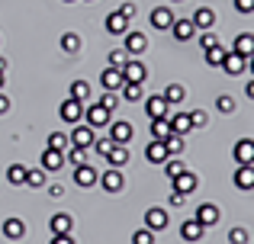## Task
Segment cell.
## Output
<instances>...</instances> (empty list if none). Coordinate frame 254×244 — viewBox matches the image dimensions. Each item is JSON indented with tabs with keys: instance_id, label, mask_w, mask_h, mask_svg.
I'll return each instance as SVG.
<instances>
[{
	"instance_id": "cell-27",
	"label": "cell",
	"mask_w": 254,
	"mask_h": 244,
	"mask_svg": "<svg viewBox=\"0 0 254 244\" xmlns=\"http://www.w3.org/2000/svg\"><path fill=\"white\" fill-rule=\"evenodd\" d=\"M106 164H110V167H123V164H129V145H113V151L106 154Z\"/></svg>"
},
{
	"instance_id": "cell-11",
	"label": "cell",
	"mask_w": 254,
	"mask_h": 244,
	"mask_svg": "<svg viewBox=\"0 0 254 244\" xmlns=\"http://www.w3.org/2000/svg\"><path fill=\"white\" fill-rule=\"evenodd\" d=\"M123 77H126V84H145L148 81V68H145V61H126Z\"/></svg>"
},
{
	"instance_id": "cell-19",
	"label": "cell",
	"mask_w": 254,
	"mask_h": 244,
	"mask_svg": "<svg viewBox=\"0 0 254 244\" xmlns=\"http://www.w3.org/2000/svg\"><path fill=\"white\" fill-rule=\"evenodd\" d=\"M129 55H145L148 51V36H142V32H126V45H123Z\"/></svg>"
},
{
	"instance_id": "cell-53",
	"label": "cell",
	"mask_w": 254,
	"mask_h": 244,
	"mask_svg": "<svg viewBox=\"0 0 254 244\" xmlns=\"http://www.w3.org/2000/svg\"><path fill=\"white\" fill-rule=\"evenodd\" d=\"M49 244H74V238H71V235H52Z\"/></svg>"
},
{
	"instance_id": "cell-57",
	"label": "cell",
	"mask_w": 254,
	"mask_h": 244,
	"mask_svg": "<svg viewBox=\"0 0 254 244\" xmlns=\"http://www.w3.org/2000/svg\"><path fill=\"white\" fill-rule=\"evenodd\" d=\"M248 68H251V74H254V55L248 58Z\"/></svg>"
},
{
	"instance_id": "cell-36",
	"label": "cell",
	"mask_w": 254,
	"mask_h": 244,
	"mask_svg": "<svg viewBox=\"0 0 254 244\" xmlns=\"http://www.w3.org/2000/svg\"><path fill=\"white\" fill-rule=\"evenodd\" d=\"M45 148H52V151H62V154H64V151L71 148V138L64 135V132H52V135H49V145H45Z\"/></svg>"
},
{
	"instance_id": "cell-47",
	"label": "cell",
	"mask_w": 254,
	"mask_h": 244,
	"mask_svg": "<svg viewBox=\"0 0 254 244\" xmlns=\"http://www.w3.org/2000/svg\"><path fill=\"white\" fill-rule=\"evenodd\" d=\"M199 45H203V51L206 49H212V45H219V36H212V29H206V32H199Z\"/></svg>"
},
{
	"instance_id": "cell-48",
	"label": "cell",
	"mask_w": 254,
	"mask_h": 244,
	"mask_svg": "<svg viewBox=\"0 0 254 244\" xmlns=\"http://www.w3.org/2000/svg\"><path fill=\"white\" fill-rule=\"evenodd\" d=\"M190 122H193V129H206V122H209V116H206L203 109H193V113H190Z\"/></svg>"
},
{
	"instance_id": "cell-4",
	"label": "cell",
	"mask_w": 254,
	"mask_h": 244,
	"mask_svg": "<svg viewBox=\"0 0 254 244\" xmlns=\"http://www.w3.org/2000/svg\"><path fill=\"white\" fill-rule=\"evenodd\" d=\"M171 109L174 106H168V100H164L161 94L145 97V113H148V119H171Z\"/></svg>"
},
{
	"instance_id": "cell-26",
	"label": "cell",
	"mask_w": 254,
	"mask_h": 244,
	"mask_svg": "<svg viewBox=\"0 0 254 244\" xmlns=\"http://www.w3.org/2000/svg\"><path fill=\"white\" fill-rule=\"evenodd\" d=\"M203 232H206V228L203 225H199V222L196 219H187L184 222V225H180V238H184V241H203Z\"/></svg>"
},
{
	"instance_id": "cell-8",
	"label": "cell",
	"mask_w": 254,
	"mask_h": 244,
	"mask_svg": "<svg viewBox=\"0 0 254 244\" xmlns=\"http://www.w3.org/2000/svg\"><path fill=\"white\" fill-rule=\"evenodd\" d=\"M74 183L81 190H90V187H97L100 183V174H97V167L93 164H81V167H74Z\"/></svg>"
},
{
	"instance_id": "cell-30",
	"label": "cell",
	"mask_w": 254,
	"mask_h": 244,
	"mask_svg": "<svg viewBox=\"0 0 254 244\" xmlns=\"http://www.w3.org/2000/svg\"><path fill=\"white\" fill-rule=\"evenodd\" d=\"M164 100H168V106H180V103L187 100V90H184V84H168V90H164Z\"/></svg>"
},
{
	"instance_id": "cell-33",
	"label": "cell",
	"mask_w": 254,
	"mask_h": 244,
	"mask_svg": "<svg viewBox=\"0 0 254 244\" xmlns=\"http://www.w3.org/2000/svg\"><path fill=\"white\" fill-rule=\"evenodd\" d=\"M45 180H49V177H45L42 167H26V187L29 190H42Z\"/></svg>"
},
{
	"instance_id": "cell-9",
	"label": "cell",
	"mask_w": 254,
	"mask_h": 244,
	"mask_svg": "<svg viewBox=\"0 0 254 244\" xmlns=\"http://www.w3.org/2000/svg\"><path fill=\"white\" fill-rule=\"evenodd\" d=\"M232 157L235 164H254V138H238L232 145Z\"/></svg>"
},
{
	"instance_id": "cell-12",
	"label": "cell",
	"mask_w": 254,
	"mask_h": 244,
	"mask_svg": "<svg viewBox=\"0 0 254 244\" xmlns=\"http://www.w3.org/2000/svg\"><path fill=\"white\" fill-rule=\"evenodd\" d=\"M3 238L6 241H23L26 238V222L19 219V215H10V219H3Z\"/></svg>"
},
{
	"instance_id": "cell-15",
	"label": "cell",
	"mask_w": 254,
	"mask_h": 244,
	"mask_svg": "<svg viewBox=\"0 0 254 244\" xmlns=\"http://www.w3.org/2000/svg\"><path fill=\"white\" fill-rule=\"evenodd\" d=\"M193 26H196V32H206L216 26V10L212 6H199V10H193Z\"/></svg>"
},
{
	"instance_id": "cell-41",
	"label": "cell",
	"mask_w": 254,
	"mask_h": 244,
	"mask_svg": "<svg viewBox=\"0 0 254 244\" xmlns=\"http://www.w3.org/2000/svg\"><path fill=\"white\" fill-rule=\"evenodd\" d=\"M171 135V119H151V138H168Z\"/></svg>"
},
{
	"instance_id": "cell-34",
	"label": "cell",
	"mask_w": 254,
	"mask_h": 244,
	"mask_svg": "<svg viewBox=\"0 0 254 244\" xmlns=\"http://www.w3.org/2000/svg\"><path fill=\"white\" fill-rule=\"evenodd\" d=\"M71 100H77V103L87 106V103L93 100V97H90V84H87V81H74V84H71Z\"/></svg>"
},
{
	"instance_id": "cell-22",
	"label": "cell",
	"mask_w": 254,
	"mask_h": 244,
	"mask_svg": "<svg viewBox=\"0 0 254 244\" xmlns=\"http://www.w3.org/2000/svg\"><path fill=\"white\" fill-rule=\"evenodd\" d=\"M49 228H52V235H71V228H74V219H71L68 212H55L49 219Z\"/></svg>"
},
{
	"instance_id": "cell-50",
	"label": "cell",
	"mask_w": 254,
	"mask_h": 244,
	"mask_svg": "<svg viewBox=\"0 0 254 244\" xmlns=\"http://www.w3.org/2000/svg\"><path fill=\"white\" fill-rule=\"evenodd\" d=\"M235 10L248 16V13H254V0H235Z\"/></svg>"
},
{
	"instance_id": "cell-51",
	"label": "cell",
	"mask_w": 254,
	"mask_h": 244,
	"mask_svg": "<svg viewBox=\"0 0 254 244\" xmlns=\"http://www.w3.org/2000/svg\"><path fill=\"white\" fill-rule=\"evenodd\" d=\"M168 202H171V209H180V206H184V202H187V196H184V193H177V190H174Z\"/></svg>"
},
{
	"instance_id": "cell-40",
	"label": "cell",
	"mask_w": 254,
	"mask_h": 244,
	"mask_svg": "<svg viewBox=\"0 0 254 244\" xmlns=\"http://www.w3.org/2000/svg\"><path fill=\"white\" fill-rule=\"evenodd\" d=\"M216 109L222 116H232V113H235V97H232V94H219L216 97Z\"/></svg>"
},
{
	"instance_id": "cell-46",
	"label": "cell",
	"mask_w": 254,
	"mask_h": 244,
	"mask_svg": "<svg viewBox=\"0 0 254 244\" xmlns=\"http://www.w3.org/2000/svg\"><path fill=\"white\" fill-rule=\"evenodd\" d=\"M132 244H155L151 228H138V232H132Z\"/></svg>"
},
{
	"instance_id": "cell-1",
	"label": "cell",
	"mask_w": 254,
	"mask_h": 244,
	"mask_svg": "<svg viewBox=\"0 0 254 244\" xmlns=\"http://www.w3.org/2000/svg\"><path fill=\"white\" fill-rule=\"evenodd\" d=\"M84 122L90 125V129H103V125L113 122V113H110L106 106H100L97 100H90V103L84 106Z\"/></svg>"
},
{
	"instance_id": "cell-23",
	"label": "cell",
	"mask_w": 254,
	"mask_h": 244,
	"mask_svg": "<svg viewBox=\"0 0 254 244\" xmlns=\"http://www.w3.org/2000/svg\"><path fill=\"white\" fill-rule=\"evenodd\" d=\"M145 157H148L151 164H164L168 161V145H164L161 138H151L148 148H145Z\"/></svg>"
},
{
	"instance_id": "cell-18",
	"label": "cell",
	"mask_w": 254,
	"mask_h": 244,
	"mask_svg": "<svg viewBox=\"0 0 254 244\" xmlns=\"http://www.w3.org/2000/svg\"><path fill=\"white\" fill-rule=\"evenodd\" d=\"M171 36L177 39V42H190V39H196V26H193V19H174Z\"/></svg>"
},
{
	"instance_id": "cell-60",
	"label": "cell",
	"mask_w": 254,
	"mask_h": 244,
	"mask_svg": "<svg viewBox=\"0 0 254 244\" xmlns=\"http://www.w3.org/2000/svg\"><path fill=\"white\" fill-rule=\"evenodd\" d=\"M64 3H74V0H64Z\"/></svg>"
},
{
	"instance_id": "cell-13",
	"label": "cell",
	"mask_w": 254,
	"mask_h": 244,
	"mask_svg": "<svg viewBox=\"0 0 254 244\" xmlns=\"http://www.w3.org/2000/svg\"><path fill=\"white\" fill-rule=\"evenodd\" d=\"M106 129H110V138L116 145H129L132 142V122H126V119H113L110 125H106Z\"/></svg>"
},
{
	"instance_id": "cell-55",
	"label": "cell",
	"mask_w": 254,
	"mask_h": 244,
	"mask_svg": "<svg viewBox=\"0 0 254 244\" xmlns=\"http://www.w3.org/2000/svg\"><path fill=\"white\" fill-rule=\"evenodd\" d=\"M245 94H248V100H254V77H251L248 84H245Z\"/></svg>"
},
{
	"instance_id": "cell-31",
	"label": "cell",
	"mask_w": 254,
	"mask_h": 244,
	"mask_svg": "<svg viewBox=\"0 0 254 244\" xmlns=\"http://www.w3.org/2000/svg\"><path fill=\"white\" fill-rule=\"evenodd\" d=\"M225 55H229V49H225L222 42H219V45H212V49H206V64H209V68H222Z\"/></svg>"
},
{
	"instance_id": "cell-21",
	"label": "cell",
	"mask_w": 254,
	"mask_h": 244,
	"mask_svg": "<svg viewBox=\"0 0 254 244\" xmlns=\"http://www.w3.org/2000/svg\"><path fill=\"white\" fill-rule=\"evenodd\" d=\"M174 19H177V16H174V10H171L168 3H164V6H155V10H151V26H155V29H171Z\"/></svg>"
},
{
	"instance_id": "cell-38",
	"label": "cell",
	"mask_w": 254,
	"mask_h": 244,
	"mask_svg": "<svg viewBox=\"0 0 254 244\" xmlns=\"http://www.w3.org/2000/svg\"><path fill=\"white\" fill-rule=\"evenodd\" d=\"M100 106H106L110 113H116L119 109V103H123V97H119V90H103V97H100Z\"/></svg>"
},
{
	"instance_id": "cell-28",
	"label": "cell",
	"mask_w": 254,
	"mask_h": 244,
	"mask_svg": "<svg viewBox=\"0 0 254 244\" xmlns=\"http://www.w3.org/2000/svg\"><path fill=\"white\" fill-rule=\"evenodd\" d=\"M190 129H193L190 113H171V132L174 135H187Z\"/></svg>"
},
{
	"instance_id": "cell-54",
	"label": "cell",
	"mask_w": 254,
	"mask_h": 244,
	"mask_svg": "<svg viewBox=\"0 0 254 244\" xmlns=\"http://www.w3.org/2000/svg\"><path fill=\"white\" fill-rule=\"evenodd\" d=\"M62 193H64V187H62V183H52V187H49V196H52V199H58Z\"/></svg>"
},
{
	"instance_id": "cell-5",
	"label": "cell",
	"mask_w": 254,
	"mask_h": 244,
	"mask_svg": "<svg viewBox=\"0 0 254 244\" xmlns=\"http://www.w3.org/2000/svg\"><path fill=\"white\" fill-rule=\"evenodd\" d=\"M196 187H199V177L193 174L190 167L184 170V174H177L171 180V190H177V193H184V196H190V193H196Z\"/></svg>"
},
{
	"instance_id": "cell-44",
	"label": "cell",
	"mask_w": 254,
	"mask_h": 244,
	"mask_svg": "<svg viewBox=\"0 0 254 244\" xmlns=\"http://www.w3.org/2000/svg\"><path fill=\"white\" fill-rule=\"evenodd\" d=\"M106 61H110V68H123V64L129 61V51H126V49H116V51H110V58H106Z\"/></svg>"
},
{
	"instance_id": "cell-2",
	"label": "cell",
	"mask_w": 254,
	"mask_h": 244,
	"mask_svg": "<svg viewBox=\"0 0 254 244\" xmlns=\"http://www.w3.org/2000/svg\"><path fill=\"white\" fill-rule=\"evenodd\" d=\"M68 138H71V145H74V148H87V151H90L93 142H97V129H90L87 122H77L74 129H71Z\"/></svg>"
},
{
	"instance_id": "cell-56",
	"label": "cell",
	"mask_w": 254,
	"mask_h": 244,
	"mask_svg": "<svg viewBox=\"0 0 254 244\" xmlns=\"http://www.w3.org/2000/svg\"><path fill=\"white\" fill-rule=\"evenodd\" d=\"M3 71H6V58L0 55V74H3Z\"/></svg>"
},
{
	"instance_id": "cell-20",
	"label": "cell",
	"mask_w": 254,
	"mask_h": 244,
	"mask_svg": "<svg viewBox=\"0 0 254 244\" xmlns=\"http://www.w3.org/2000/svg\"><path fill=\"white\" fill-rule=\"evenodd\" d=\"M245 68H248V58L235 55V51H229V55H225V61H222V71H225L229 77H242V74H245Z\"/></svg>"
},
{
	"instance_id": "cell-25",
	"label": "cell",
	"mask_w": 254,
	"mask_h": 244,
	"mask_svg": "<svg viewBox=\"0 0 254 244\" xmlns=\"http://www.w3.org/2000/svg\"><path fill=\"white\" fill-rule=\"evenodd\" d=\"M62 167H64V154H62V151L45 148L42 151V170H45V174H55V170H62Z\"/></svg>"
},
{
	"instance_id": "cell-17",
	"label": "cell",
	"mask_w": 254,
	"mask_h": 244,
	"mask_svg": "<svg viewBox=\"0 0 254 244\" xmlns=\"http://www.w3.org/2000/svg\"><path fill=\"white\" fill-rule=\"evenodd\" d=\"M126 77H123V68H103V74H100V87L103 90H123Z\"/></svg>"
},
{
	"instance_id": "cell-58",
	"label": "cell",
	"mask_w": 254,
	"mask_h": 244,
	"mask_svg": "<svg viewBox=\"0 0 254 244\" xmlns=\"http://www.w3.org/2000/svg\"><path fill=\"white\" fill-rule=\"evenodd\" d=\"M0 90H3V74H0Z\"/></svg>"
},
{
	"instance_id": "cell-45",
	"label": "cell",
	"mask_w": 254,
	"mask_h": 244,
	"mask_svg": "<svg viewBox=\"0 0 254 244\" xmlns=\"http://www.w3.org/2000/svg\"><path fill=\"white\" fill-rule=\"evenodd\" d=\"M248 241H251L248 228H232L229 232V244H248Z\"/></svg>"
},
{
	"instance_id": "cell-39",
	"label": "cell",
	"mask_w": 254,
	"mask_h": 244,
	"mask_svg": "<svg viewBox=\"0 0 254 244\" xmlns=\"http://www.w3.org/2000/svg\"><path fill=\"white\" fill-rule=\"evenodd\" d=\"M164 145H168V157H177V154H180V151H184V148H187V142H184V135H174V132H171V135H168V138H164Z\"/></svg>"
},
{
	"instance_id": "cell-49",
	"label": "cell",
	"mask_w": 254,
	"mask_h": 244,
	"mask_svg": "<svg viewBox=\"0 0 254 244\" xmlns=\"http://www.w3.org/2000/svg\"><path fill=\"white\" fill-rule=\"evenodd\" d=\"M119 13H123L126 19H132V16H135V13H138V6L132 3V0H126V3H119Z\"/></svg>"
},
{
	"instance_id": "cell-14",
	"label": "cell",
	"mask_w": 254,
	"mask_h": 244,
	"mask_svg": "<svg viewBox=\"0 0 254 244\" xmlns=\"http://www.w3.org/2000/svg\"><path fill=\"white\" fill-rule=\"evenodd\" d=\"M103 29L110 32V36H126V32H129V19H126L119 10H113L110 16L103 19Z\"/></svg>"
},
{
	"instance_id": "cell-10",
	"label": "cell",
	"mask_w": 254,
	"mask_h": 244,
	"mask_svg": "<svg viewBox=\"0 0 254 244\" xmlns=\"http://www.w3.org/2000/svg\"><path fill=\"white\" fill-rule=\"evenodd\" d=\"M232 183H235V190H254V164H238L235 174H232Z\"/></svg>"
},
{
	"instance_id": "cell-24",
	"label": "cell",
	"mask_w": 254,
	"mask_h": 244,
	"mask_svg": "<svg viewBox=\"0 0 254 244\" xmlns=\"http://www.w3.org/2000/svg\"><path fill=\"white\" fill-rule=\"evenodd\" d=\"M232 51H235V55H242V58H251L254 55V32H242V36H235Z\"/></svg>"
},
{
	"instance_id": "cell-32",
	"label": "cell",
	"mask_w": 254,
	"mask_h": 244,
	"mask_svg": "<svg viewBox=\"0 0 254 244\" xmlns=\"http://www.w3.org/2000/svg\"><path fill=\"white\" fill-rule=\"evenodd\" d=\"M58 45H62L64 55H77V51H81V36H77V32H64V36L58 39Z\"/></svg>"
},
{
	"instance_id": "cell-7",
	"label": "cell",
	"mask_w": 254,
	"mask_h": 244,
	"mask_svg": "<svg viewBox=\"0 0 254 244\" xmlns=\"http://www.w3.org/2000/svg\"><path fill=\"white\" fill-rule=\"evenodd\" d=\"M168 225H171V215H168V209H161V206H151L148 212H145V228H151V232H164Z\"/></svg>"
},
{
	"instance_id": "cell-42",
	"label": "cell",
	"mask_w": 254,
	"mask_h": 244,
	"mask_svg": "<svg viewBox=\"0 0 254 244\" xmlns=\"http://www.w3.org/2000/svg\"><path fill=\"white\" fill-rule=\"evenodd\" d=\"M184 170H187V164L177 161V157H168V161H164V174H168V180H174V177L184 174Z\"/></svg>"
},
{
	"instance_id": "cell-43",
	"label": "cell",
	"mask_w": 254,
	"mask_h": 244,
	"mask_svg": "<svg viewBox=\"0 0 254 244\" xmlns=\"http://www.w3.org/2000/svg\"><path fill=\"white\" fill-rule=\"evenodd\" d=\"M113 145H116V142H113V138L106 135V138H97V142H93V148H90V151H97L100 157H106V154H110V151H113Z\"/></svg>"
},
{
	"instance_id": "cell-61",
	"label": "cell",
	"mask_w": 254,
	"mask_h": 244,
	"mask_svg": "<svg viewBox=\"0 0 254 244\" xmlns=\"http://www.w3.org/2000/svg\"><path fill=\"white\" fill-rule=\"evenodd\" d=\"M90 3H93V0H90Z\"/></svg>"
},
{
	"instance_id": "cell-16",
	"label": "cell",
	"mask_w": 254,
	"mask_h": 244,
	"mask_svg": "<svg viewBox=\"0 0 254 244\" xmlns=\"http://www.w3.org/2000/svg\"><path fill=\"white\" fill-rule=\"evenodd\" d=\"M193 219H196L203 228H209V225H216V222L222 219V212H219V206H212V202H203V206L193 212Z\"/></svg>"
},
{
	"instance_id": "cell-52",
	"label": "cell",
	"mask_w": 254,
	"mask_h": 244,
	"mask_svg": "<svg viewBox=\"0 0 254 244\" xmlns=\"http://www.w3.org/2000/svg\"><path fill=\"white\" fill-rule=\"evenodd\" d=\"M6 113H10V97L0 90V116H6Z\"/></svg>"
},
{
	"instance_id": "cell-29",
	"label": "cell",
	"mask_w": 254,
	"mask_h": 244,
	"mask_svg": "<svg viewBox=\"0 0 254 244\" xmlns=\"http://www.w3.org/2000/svg\"><path fill=\"white\" fill-rule=\"evenodd\" d=\"M119 97H123L126 103H142L145 100V87H142V84H123Z\"/></svg>"
},
{
	"instance_id": "cell-35",
	"label": "cell",
	"mask_w": 254,
	"mask_h": 244,
	"mask_svg": "<svg viewBox=\"0 0 254 244\" xmlns=\"http://www.w3.org/2000/svg\"><path fill=\"white\" fill-rule=\"evenodd\" d=\"M6 180H10V187H26V167L23 164H10L6 167Z\"/></svg>"
},
{
	"instance_id": "cell-3",
	"label": "cell",
	"mask_w": 254,
	"mask_h": 244,
	"mask_svg": "<svg viewBox=\"0 0 254 244\" xmlns=\"http://www.w3.org/2000/svg\"><path fill=\"white\" fill-rule=\"evenodd\" d=\"M58 119L62 122H68V125H77V122H84V103H77V100H62V106H58Z\"/></svg>"
},
{
	"instance_id": "cell-59",
	"label": "cell",
	"mask_w": 254,
	"mask_h": 244,
	"mask_svg": "<svg viewBox=\"0 0 254 244\" xmlns=\"http://www.w3.org/2000/svg\"><path fill=\"white\" fill-rule=\"evenodd\" d=\"M168 3H184V0H168Z\"/></svg>"
},
{
	"instance_id": "cell-37",
	"label": "cell",
	"mask_w": 254,
	"mask_h": 244,
	"mask_svg": "<svg viewBox=\"0 0 254 244\" xmlns=\"http://www.w3.org/2000/svg\"><path fill=\"white\" fill-rule=\"evenodd\" d=\"M87 154H90L87 148H74V145H71V148L64 151V161H68L71 167H81V164H87Z\"/></svg>"
},
{
	"instance_id": "cell-6",
	"label": "cell",
	"mask_w": 254,
	"mask_h": 244,
	"mask_svg": "<svg viewBox=\"0 0 254 244\" xmlns=\"http://www.w3.org/2000/svg\"><path fill=\"white\" fill-rule=\"evenodd\" d=\"M100 187H103L106 193H123V187H126V177H123V170H119V167H110V170H103V174H100Z\"/></svg>"
}]
</instances>
